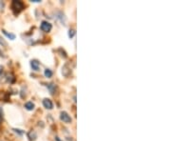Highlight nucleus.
Returning a JSON list of instances; mask_svg holds the SVG:
<instances>
[{"label":"nucleus","instance_id":"nucleus-3","mask_svg":"<svg viewBox=\"0 0 171 141\" xmlns=\"http://www.w3.org/2000/svg\"><path fill=\"white\" fill-rule=\"evenodd\" d=\"M60 119L62 120L63 122H65V123H70L71 120H72L70 115L67 112H61V113H60Z\"/></svg>","mask_w":171,"mask_h":141},{"label":"nucleus","instance_id":"nucleus-10","mask_svg":"<svg viewBox=\"0 0 171 141\" xmlns=\"http://www.w3.org/2000/svg\"><path fill=\"white\" fill-rule=\"evenodd\" d=\"M44 74H45L46 77L49 78V77H51V76H52L53 72H52V71H51V70H49V69H46L45 72H44Z\"/></svg>","mask_w":171,"mask_h":141},{"label":"nucleus","instance_id":"nucleus-5","mask_svg":"<svg viewBox=\"0 0 171 141\" xmlns=\"http://www.w3.org/2000/svg\"><path fill=\"white\" fill-rule=\"evenodd\" d=\"M30 67L33 71H39V67H40V64L38 62L37 60H32L30 61Z\"/></svg>","mask_w":171,"mask_h":141},{"label":"nucleus","instance_id":"nucleus-13","mask_svg":"<svg viewBox=\"0 0 171 141\" xmlns=\"http://www.w3.org/2000/svg\"><path fill=\"white\" fill-rule=\"evenodd\" d=\"M75 33H76V32H75V30L74 29H70V30H68V37L70 38H72L74 35H75Z\"/></svg>","mask_w":171,"mask_h":141},{"label":"nucleus","instance_id":"nucleus-12","mask_svg":"<svg viewBox=\"0 0 171 141\" xmlns=\"http://www.w3.org/2000/svg\"><path fill=\"white\" fill-rule=\"evenodd\" d=\"M58 15L59 16H57L59 19H60V21L62 22V23H65L66 22V16H65V14L63 13H61V11H59L58 13Z\"/></svg>","mask_w":171,"mask_h":141},{"label":"nucleus","instance_id":"nucleus-1","mask_svg":"<svg viewBox=\"0 0 171 141\" xmlns=\"http://www.w3.org/2000/svg\"><path fill=\"white\" fill-rule=\"evenodd\" d=\"M11 11H13V13L15 15H17V14L20 13L23 10H24L25 5L22 1H19V0H13V1L11 2Z\"/></svg>","mask_w":171,"mask_h":141},{"label":"nucleus","instance_id":"nucleus-16","mask_svg":"<svg viewBox=\"0 0 171 141\" xmlns=\"http://www.w3.org/2000/svg\"><path fill=\"white\" fill-rule=\"evenodd\" d=\"M3 121V110L2 108H0V124L2 123Z\"/></svg>","mask_w":171,"mask_h":141},{"label":"nucleus","instance_id":"nucleus-7","mask_svg":"<svg viewBox=\"0 0 171 141\" xmlns=\"http://www.w3.org/2000/svg\"><path fill=\"white\" fill-rule=\"evenodd\" d=\"M28 137H29V139L30 140V141H32V140H35L36 138H37V135H36V132H35V131H30L29 132H28Z\"/></svg>","mask_w":171,"mask_h":141},{"label":"nucleus","instance_id":"nucleus-15","mask_svg":"<svg viewBox=\"0 0 171 141\" xmlns=\"http://www.w3.org/2000/svg\"><path fill=\"white\" fill-rule=\"evenodd\" d=\"M0 44H1L2 46H5V47H7V43H6V41L4 40L1 36H0Z\"/></svg>","mask_w":171,"mask_h":141},{"label":"nucleus","instance_id":"nucleus-18","mask_svg":"<svg viewBox=\"0 0 171 141\" xmlns=\"http://www.w3.org/2000/svg\"><path fill=\"white\" fill-rule=\"evenodd\" d=\"M32 2H35V3H37V2H40V0H32Z\"/></svg>","mask_w":171,"mask_h":141},{"label":"nucleus","instance_id":"nucleus-17","mask_svg":"<svg viewBox=\"0 0 171 141\" xmlns=\"http://www.w3.org/2000/svg\"><path fill=\"white\" fill-rule=\"evenodd\" d=\"M2 72H3V66H0V75L2 74Z\"/></svg>","mask_w":171,"mask_h":141},{"label":"nucleus","instance_id":"nucleus-11","mask_svg":"<svg viewBox=\"0 0 171 141\" xmlns=\"http://www.w3.org/2000/svg\"><path fill=\"white\" fill-rule=\"evenodd\" d=\"M66 72H67L68 75H70V70L68 69V65H65V66L63 67V69H62V74H63V75L66 74Z\"/></svg>","mask_w":171,"mask_h":141},{"label":"nucleus","instance_id":"nucleus-8","mask_svg":"<svg viewBox=\"0 0 171 141\" xmlns=\"http://www.w3.org/2000/svg\"><path fill=\"white\" fill-rule=\"evenodd\" d=\"M2 32H3V33L5 34V35H6L8 38H10L11 40H14V39H15V34L11 33H8L7 30H2Z\"/></svg>","mask_w":171,"mask_h":141},{"label":"nucleus","instance_id":"nucleus-9","mask_svg":"<svg viewBox=\"0 0 171 141\" xmlns=\"http://www.w3.org/2000/svg\"><path fill=\"white\" fill-rule=\"evenodd\" d=\"M25 108L28 111H32L34 109V104L32 101H29V102H27L25 104Z\"/></svg>","mask_w":171,"mask_h":141},{"label":"nucleus","instance_id":"nucleus-6","mask_svg":"<svg viewBox=\"0 0 171 141\" xmlns=\"http://www.w3.org/2000/svg\"><path fill=\"white\" fill-rule=\"evenodd\" d=\"M47 88H48V90L49 91V93H51V94H53L55 93V91H56V85H55L54 83H49V84H48Z\"/></svg>","mask_w":171,"mask_h":141},{"label":"nucleus","instance_id":"nucleus-14","mask_svg":"<svg viewBox=\"0 0 171 141\" xmlns=\"http://www.w3.org/2000/svg\"><path fill=\"white\" fill-rule=\"evenodd\" d=\"M13 131H14V132L18 133L19 135H22L23 133H24V132H23L22 130H19V129H13Z\"/></svg>","mask_w":171,"mask_h":141},{"label":"nucleus","instance_id":"nucleus-2","mask_svg":"<svg viewBox=\"0 0 171 141\" xmlns=\"http://www.w3.org/2000/svg\"><path fill=\"white\" fill-rule=\"evenodd\" d=\"M40 29L43 30V32H45V33H49V32H51V30L52 25L49 22H48V21H42L41 25H40Z\"/></svg>","mask_w":171,"mask_h":141},{"label":"nucleus","instance_id":"nucleus-4","mask_svg":"<svg viewBox=\"0 0 171 141\" xmlns=\"http://www.w3.org/2000/svg\"><path fill=\"white\" fill-rule=\"evenodd\" d=\"M43 106L45 107L46 109H48V110H51L53 108V103L52 101L51 100V99H49V98H45L44 100H43Z\"/></svg>","mask_w":171,"mask_h":141}]
</instances>
